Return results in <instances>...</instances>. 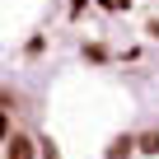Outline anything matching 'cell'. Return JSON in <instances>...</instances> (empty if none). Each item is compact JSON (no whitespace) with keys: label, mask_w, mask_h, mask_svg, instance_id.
<instances>
[{"label":"cell","mask_w":159,"mask_h":159,"mask_svg":"<svg viewBox=\"0 0 159 159\" xmlns=\"http://www.w3.org/2000/svg\"><path fill=\"white\" fill-rule=\"evenodd\" d=\"M10 159H28V140H24V136L10 140Z\"/></svg>","instance_id":"cell-1"}]
</instances>
